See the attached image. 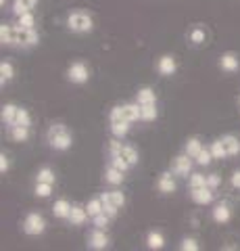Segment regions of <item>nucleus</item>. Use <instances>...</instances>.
<instances>
[{
	"instance_id": "obj_1",
	"label": "nucleus",
	"mask_w": 240,
	"mask_h": 251,
	"mask_svg": "<svg viewBox=\"0 0 240 251\" xmlns=\"http://www.w3.org/2000/svg\"><path fill=\"white\" fill-rule=\"evenodd\" d=\"M46 140H48L50 149H55V151H67L69 147L73 145V138H71V132L65 124H50L48 132H46Z\"/></svg>"
},
{
	"instance_id": "obj_2",
	"label": "nucleus",
	"mask_w": 240,
	"mask_h": 251,
	"mask_svg": "<svg viewBox=\"0 0 240 251\" xmlns=\"http://www.w3.org/2000/svg\"><path fill=\"white\" fill-rule=\"evenodd\" d=\"M111 120H121V122H142L140 105L138 103H126V105H115L109 111V122Z\"/></svg>"
},
{
	"instance_id": "obj_3",
	"label": "nucleus",
	"mask_w": 240,
	"mask_h": 251,
	"mask_svg": "<svg viewBox=\"0 0 240 251\" xmlns=\"http://www.w3.org/2000/svg\"><path fill=\"white\" fill-rule=\"evenodd\" d=\"M40 42V36H38L36 27H23V25H13V46H19V49H32Z\"/></svg>"
},
{
	"instance_id": "obj_4",
	"label": "nucleus",
	"mask_w": 240,
	"mask_h": 251,
	"mask_svg": "<svg viewBox=\"0 0 240 251\" xmlns=\"http://www.w3.org/2000/svg\"><path fill=\"white\" fill-rule=\"evenodd\" d=\"M109 153L111 157H119V159L123 161H128L131 168L136 166L138 161H140V157H138V151L131 145H126V143H121V138H115L109 143Z\"/></svg>"
},
{
	"instance_id": "obj_5",
	"label": "nucleus",
	"mask_w": 240,
	"mask_h": 251,
	"mask_svg": "<svg viewBox=\"0 0 240 251\" xmlns=\"http://www.w3.org/2000/svg\"><path fill=\"white\" fill-rule=\"evenodd\" d=\"M67 27L73 31V34H88V31L94 29V21L88 13L84 11H75L67 17Z\"/></svg>"
},
{
	"instance_id": "obj_6",
	"label": "nucleus",
	"mask_w": 240,
	"mask_h": 251,
	"mask_svg": "<svg viewBox=\"0 0 240 251\" xmlns=\"http://www.w3.org/2000/svg\"><path fill=\"white\" fill-rule=\"evenodd\" d=\"M100 199H103V205H105V211L109 214L111 218L117 216V211L126 205V195L121 191H107L100 195Z\"/></svg>"
},
{
	"instance_id": "obj_7",
	"label": "nucleus",
	"mask_w": 240,
	"mask_h": 251,
	"mask_svg": "<svg viewBox=\"0 0 240 251\" xmlns=\"http://www.w3.org/2000/svg\"><path fill=\"white\" fill-rule=\"evenodd\" d=\"M46 230V220L42 214H38V211H32V214H27L25 220H23V232L29 234V237H38V234H42Z\"/></svg>"
},
{
	"instance_id": "obj_8",
	"label": "nucleus",
	"mask_w": 240,
	"mask_h": 251,
	"mask_svg": "<svg viewBox=\"0 0 240 251\" xmlns=\"http://www.w3.org/2000/svg\"><path fill=\"white\" fill-rule=\"evenodd\" d=\"M67 77L71 84H86L88 77H90V72H88V65L84 61H75L69 65L67 69Z\"/></svg>"
},
{
	"instance_id": "obj_9",
	"label": "nucleus",
	"mask_w": 240,
	"mask_h": 251,
	"mask_svg": "<svg viewBox=\"0 0 240 251\" xmlns=\"http://www.w3.org/2000/svg\"><path fill=\"white\" fill-rule=\"evenodd\" d=\"M88 247L94 251H103L109 247V234L105 232V228H94L88 237Z\"/></svg>"
},
{
	"instance_id": "obj_10",
	"label": "nucleus",
	"mask_w": 240,
	"mask_h": 251,
	"mask_svg": "<svg viewBox=\"0 0 240 251\" xmlns=\"http://www.w3.org/2000/svg\"><path fill=\"white\" fill-rule=\"evenodd\" d=\"M213 188L211 186H198V188H190V199L196 203V205H209L213 203Z\"/></svg>"
},
{
	"instance_id": "obj_11",
	"label": "nucleus",
	"mask_w": 240,
	"mask_h": 251,
	"mask_svg": "<svg viewBox=\"0 0 240 251\" xmlns=\"http://www.w3.org/2000/svg\"><path fill=\"white\" fill-rule=\"evenodd\" d=\"M192 172V157L188 153H182L174 159V174L175 176H182V178H188Z\"/></svg>"
},
{
	"instance_id": "obj_12",
	"label": "nucleus",
	"mask_w": 240,
	"mask_h": 251,
	"mask_svg": "<svg viewBox=\"0 0 240 251\" xmlns=\"http://www.w3.org/2000/svg\"><path fill=\"white\" fill-rule=\"evenodd\" d=\"M105 180H107V182H109L111 186H119L123 180H126V172L119 170V168H115L113 163H109V166H107V170H105Z\"/></svg>"
},
{
	"instance_id": "obj_13",
	"label": "nucleus",
	"mask_w": 240,
	"mask_h": 251,
	"mask_svg": "<svg viewBox=\"0 0 240 251\" xmlns=\"http://www.w3.org/2000/svg\"><path fill=\"white\" fill-rule=\"evenodd\" d=\"M157 69H159L161 75H174L175 69H177V63H175V59L172 57V54H163L157 63Z\"/></svg>"
},
{
	"instance_id": "obj_14",
	"label": "nucleus",
	"mask_w": 240,
	"mask_h": 251,
	"mask_svg": "<svg viewBox=\"0 0 240 251\" xmlns=\"http://www.w3.org/2000/svg\"><path fill=\"white\" fill-rule=\"evenodd\" d=\"M219 140H221L223 149H226L228 157H236V155L240 153V140H238L234 134H223Z\"/></svg>"
},
{
	"instance_id": "obj_15",
	"label": "nucleus",
	"mask_w": 240,
	"mask_h": 251,
	"mask_svg": "<svg viewBox=\"0 0 240 251\" xmlns=\"http://www.w3.org/2000/svg\"><path fill=\"white\" fill-rule=\"evenodd\" d=\"M136 103L138 105H154L157 103V92H154L151 86H144L136 92Z\"/></svg>"
},
{
	"instance_id": "obj_16",
	"label": "nucleus",
	"mask_w": 240,
	"mask_h": 251,
	"mask_svg": "<svg viewBox=\"0 0 240 251\" xmlns=\"http://www.w3.org/2000/svg\"><path fill=\"white\" fill-rule=\"evenodd\" d=\"M232 218V209L228 203H218V205L213 207V220L218 224H228Z\"/></svg>"
},
{
	"instance_id": "obj_17",
	"label": "nucleus",
	"mask_w": 240,
	"mask_h": 251,
	"mask_svg": "<svg viewBox=\"0 0 240 251\" xmlns=\"http://www.w3.org/2000/svg\"><path fill=\"white\" fill-rule=\"evenodd\" d=\"M157 188L161 193H165V195H172L175 191V180L172 176V172H163V174L159 176V182H157Z\"/></svg>"
},
{
	"instance_id": "obj_18",
	"label": "nucleus",
	"mask_w": 240,
	"mask_h": 251,
	"mask_svg": "<svg viewBox=\"0 0 240 251\" xmlns=\"http://www.w3.org/2000/svg\"><path fill=\"white\" fill-rule=\"evenodd\" d=\"M219 67L223 69V72H238L240 67V61L234 52H226L219 57Z\"/></svg>"
},
{
	"instance_id": "obj_19",
	"label": "nucleus",
	"mask_w": 240,
	"mask_h": 251,
	"mask_svg": "<svg viewBox=\"0 0 240 251\" xmlns=\"http://www.w3.org/2000/svg\"><path fill=\"white\" fill-rule=\"evenodd\" d=\"M90 216H88V209L84 205H71V214H69V222H71L73 226H82L84 222H86Z\"/></svg>"
},
{
	"instance_id": "obj_20",
	"label": "nucleus",
	"mask_w": 240,
	"mask_h": 251,
	"mask_svg": "<svg viewBox=\"0 0 240 251\" xmlns=\"http://www.w3.org/2000/svg\"><path fill=\"white\" fill-rule=\"evenodd\" d=\"M17 113H19V105H15V103H6L2 105V111H0V117H2V122L9 126L15 124V120H17Z\"/></svg>"
},
{
	"instance_id": "obj_21",
	"label": "nucleus",
	"mask_w": 240,
	"mask_h": 251,
	"mask_svg": "<svg viewBox=\"0 0 240 251\" xmlns=\"http://www.w3.org/2000/svg\"><path fill=\"white\" fill-rule=\"evenodd\" d=\"M9 136L15 143H27L29 140V126H11Z\"/></svg>"
},
{
	"instance_id": "obj_22",
	"label": "nucleus",
	"mask_w": 240,
	"mask_h": 251,
	"mask_svg": "<svg viewBox=\"0 0 240 251\" xmlns=\"http://www.w3.org/2000/svg\"><path fill=\"white\" fill-rule=\"evenodd\" d=\"M52 214H55V218L69 220V214H71V203H69L67 199H57L55 205H52Z\"/></svg>"
},
{
	"instance_id": "obj_23",
	"label": "nucleus",
	"mask_w": 240,
	"mask_h": 251,
	"mask_svg": "<svg viewBox=\"0 0 240 251\" xmlns=\"http://www.w3.org/2000/svg\"><path fill=\"white\" fill-rule=\"evenodd\" d=\"M130 122H121V120H111L109 122V128H111V134L115 138H126L128 132H130Z\"/></svg>"
},
{
	"instance_id": "obj_24",
	"label": "nucleus",
	"mask_w": 240,
	"mask_h": 251,
	"mask_svg": "<svg viewBox=\"0 0 240 251\" xmlns=\"http://www.w3.org/2000/svg\"><path fill=\"white\" fill-rule=\"evenodd\" d=\"M38 2H40V0H13V13L19 17V15H23V13L34 11Z\"/></svg>"
},
{
	"instance_id": "obj_25",
	"label": "nucleus",
	"mask_w": 240,
	"mask_h": 251,
	"mask_svg": "<svg viewBox=\"0 0 240 251\" xmlns=\"http://www.w3.org/2000/svg\"><path fill=\"white\" fill-rule=\"evenodd\" d=\"M146 245H149V249L159 251V249L165 247V237L159 230H151L149 234H146Z\"/></svg>"
},
{
	"instance_id": "obj_26",
	"label": "nucleus",
	"mask_w": 240,
	"mask_h": 251,
	"mask_svg": "<svg viewBox=\"0 0 240 251\" xmlns=\"http://www.w3.org/2000/svg\"><path fill=\"white\" fill-rule=\"evenodd\" d=\"M15 77V65L11 61H2L0 63V86L9 84Z\"/></svg>"
},
{
	"instance_id": "obj_27",
	"label": "nucleus",
	"mask_w": 240,
	"mask_h": 251,
	"mask_svg": "<svg viewBox=\"0 0 240 251\" xmlns=\"http://www.w3.org/2000/svg\"><path fill=\"white\" fill-rule=\"evenodd\" d=\"M203 151V143H200L198 136H190L188 140H186V147H184V153H188L192 159H196V155Z\"/></svg>"
},
{
	"instance_id": "obj_28",
	"label": "nucleus",
	"mask_w": 240,
	"mask_h": 251,
	"mask_svg": "<svg viewBox=\"0 0 240 251\" xmlns=\"http://www.w3.org/2000/svg\"><path fill=\"white\" fill-rule=\"evenodd\" d=\"M0 44L13 46V25H9V23H2V25H0Z\"/></svg>"
},
{
	"instance_id": "obj_29",
	"label": "nucleus",
	"mask_w": 240,
	"mask_h": 251,
	"mask_svg": "<svg viewBox=\"0 0 240 251\" xmlns=\"http://www.w3.org/2000/svg\"><path fill=\"white\" fill-rule=\"evenodd\" d=\"M140 113H142V122H154L157 120V103L154 105H140Z\"/></svg>"
},
{
	"instance_id": "obj_30",
	"label": "nucleus",
	"mask_w": 240,
	"mask_h": 251,
	"mask_svg": "<svg viewBox=\"0 0 240 251\" xmlns=\"http://www.w3.org/2000/svg\"><path fill=\"white\" fill-rule=\"evenodd\" d=\"M86 209H88V216H90V218L98 216L100 211H105L103 199H100V197H96V199H90V201H88V205H86Z\"/></svg>"
},
{
	"instance_id": "obj_31",
	"label": "nucleus",
	"mask_w": 240,
	"mask_h": 251,
	"mask_svg": "<svg viewBox=\"0 0 240 251\" xmlns=\"http://www.w3.org/2000/svg\"><path fill=\"white\" fill-rule=\"evenodd\" d=\"M38 182H50V184H55L57 182L55 172H52L50 168H40V170H38Z\"/></svg>"
},
{
	"instance_id": "obj_32",
	"label": "nucleus",
	"mask_w": 240,
	"mask_h": 251,
	"mask_svg": "<svg viewBox=\"0 0 240 251\" xmlns=\"http://www.w3.org/2000/svg\"><path fill=\"white\" fill-rule=\"evenodd\" d=\"M209 149H211V153H213V159H226V157H228L226 149H223V145H221V140H219V138H218V140H213Z\"/></svg>"
},
{
	"instance_id": "obj_33",
	"label": "nucleus",
	"mask_w": 240,
	"mask_h": 251,
	"mask_svg": "<svg viewBox=\"0 0 240 251\" xmlns=\"http://www.w3.org/2000/svg\"><path fill=\"white\" fill-rule=\"evenodd\" d=\"M111 220H113V218H111L109 214H107V211H100L98 216H94V218H92V222H94V226H96V228H107Z\"/></svg>"
},
{
	"instance_id": "obj_34",
	"label": "nucleus",
	"mask_w": 240,
	"mask_h": 251,
	"mask_svg": "<svg viewBox=\"0 0 240 251\" xmlns=\"http://www.w3.org/2000/svg\"><path fill=\"white\" fill-rule=\"evenodd\" d=\"M52 186H55V184H50V182H36V195H38V197H42V199L50 197Z\"/></svg>"
},
{
	"instance_id": "obj_35",
	"label": "nucleus",
	"mask_w": 240,
	"mask_h": 251,
	"mask_svg": "<svg viewBox=\"0 0 240 251\" xmlns=\"http://www.w3.org/2000/svg\"><path fill=\"white\" fill-rule=\"evenodd\" d=\"M17 23H19V25H23V27H36V15H34V11L19 15Z\"/></svg>"
},
{
	"instance_id": "obj_36",
	"label": "nucleus",
	"mask_w": 240,
	"mask_h": 251,
	"mask_svg": "<svg viewBox=\"0 0 240 251\" xmlns=\"http://www.w3.org/2000/svg\"><path fill=\"white\" fill-rule=\"evenodd\" d=\"M198 166H209V163L213 161V153H211V149H205L203 147V151H200L198 155H196V159H195Z\"/></svg>"
},
{
	"instance_id": "obj_37",
	"label": "nucleus",
	"mask_w": 240,
	"mask_h": 251,
	"mask_svg": "<svg viewBox=\"0 0 240 251\" xmlns=\"http://www.w3.org/2000/svg\"><path fill=\"white\" fill-rule=\"evenodd\" d=\"M180 249H182V251H198L200 245L196 243V239L186 237V239H182V243H180Z\"/></svg>"
},
{
	"instance_id": "obj_38",
	"label": "nucleus",
	"mask_w": 240,
	"mask_h": 251,
	"mask_svg": "<svg viewBox=\"0 0 240 251\" xmlns=\"http://www.w3.org/2000/svg\"><path fill=\"white\" fill-rule=\"evenodd\" d=\"M188 184H190V188L207 186V176H203V174H190V178H188Z\"/></svg>"
},
{
	"instance_id": "obj_39",
	"label": "nucleus",
	"mask_w": 240,
	"mask_h": 251,
	"mask_svg": "<svg viewBox=\"0 0 240 251\" xmlns=\"http://www.w3.org/2000/svg\"><path fill=\"white\" fill-rule=\"evenodd\" d=\"M190 42L192 44H203L205 42V31L200 29V27H195L190 31Z\"/></svg>"
},
{
	"instance_id": "obj_40",
	"label": "nucleus",
	"mask_w": 240,
	"mask_h": 251,
	"mask_svg": "<svg viewBox=\"0 0 240 251\" xmlns=\"http://www.w3.org/2000/svg\"><path fill=\"white\" fill-rule=\"evenodd\" d=\"M111 163H113V166L115 168H119V170H123V172H128L131 166H130V163L128 161H123V159H119V157H111Z\"/></svg>"
},
{
	"instance_id": "obj_41",
	"label": "nucleus",
	"mask_w": 240,
	"mask_h": 251,
	"mask_svg": "<svg viewBox=\"0 0 240 251\" xmlns=\"http://www.w3.org/2000/svg\"><path fill=\"white\" fill-rule=\"evenodd\" d=\"M219 184H221V178H219L218 174H209V176H207V186H211L213 191H215V188H218Z\"/></svg>"
},
{
	"instance_id": "obj_42",
	"label": "nucleus",
	"mask_w": 240,
	"mask_h": 251,
	"mask_svg": "<svg viewBox=\"0 0 240 251\" xmlns=\"http://www.w3.org/2000/svg\"><path fill=\"white\" fill-rule=\"evenodd\" d=\"M9 172V157H6L4 153H0V174H6Z\"/></svg>"
},
{
	"instance_id": "obj_43",
	"label": "nucleus",
	"mask_w": 240,
	"mask_h": 251,
	"mask_svg": "<svg viewBox=\"0 0 240 251\" xmlns=\"http://www.w3.org/2000/svg\"><path fill=\"white\" fill-rule=\"evenodd\" d=\"M232 186L240 188V170H236L234 174H232Z\"/></svg>"
},
{
	"instance_id": "obj_44",
	"label": "nucleus",
	"mask_w": 240,
	"mask_h": 251,
	"mask_svg": "<svg viewBox=\"0 0 240 251\" xmlns=\"http://www.w3.org/2000/svg\"><path fill=\"white\" fill-rule=\"evenodd\" d=\"M4 2H6V0H0V6H4Z\"/></svg>"
}]
</instances>
